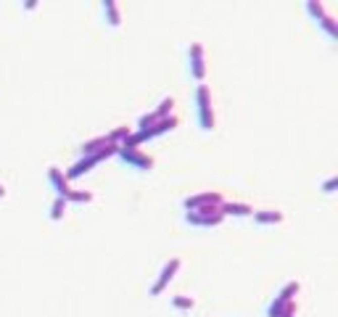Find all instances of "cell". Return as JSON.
Listing matches in <instances>:
<instances>
[{"instance_id":"6da1fadb","label":"cell","mask_w":338,"mask_h":317,"mask_svg":"<svg viewBox=\"0 0 338 317\" xmlns=\"http://www.w3.org/2000/svg\"><path fill=\"white\" fill-rule=\"evenodd\" d=\"M222 204H225V198L219 196V193H212V191H204V193H196V196L182 198V209L185 211H201V214H214V211H222Z\"/></svg>"},{"instance_id":"7a4b0ae2","label":"cell","mask_w":338,"mask_h":317,"mask_svg":"<svg viewBox=\"0 0 338 317\" xmlns=\"http://www.w3.org/2000/svg\"><path fill=\"white\" fill-rule=\"evenodd\" d=\"M109 156H116V146H106L103 151H98V154H90V156H82L77 164H72V167L66 169L64 177L66 180H77V177H82V174H87L95 164H101L103 159H109Z\"/></svg>"},{"instance_id":"3957f363","label":"cell","mask_w":338,"mask_h":317,"mask_svg":"<svg viewBox=\"0 0 338 317\" xmlns=\"http://www.w3.org/2000/svg\"><path fill=\"white\" fill-rule=\"evenodd\" d=\"M196 106H198V124L204 132L214 130V109H212V93L209 85H198L196 87Z\"/></svg>"},{"instance_id":"277c9868","label":"cell","mask_w":338,"mask_h":317,"mask_svg":"<svg viewBox=\"0 0 338 317\" xmlns=\"http://www.w3.org/2000/svg\"><path fill=\"white\" fill-rule=\"evenodd\" d=\"M116 156H119L127 167H132L137 172H151L154 169V159L148 154H143L140 148H132V146H116Z\"/></svg>"},{"instance_id":"5b68a950","label":"cell","mask_w":338,"mask_h":317,"mask_svg":"<svg viewBox=\"0 0 338 317\" xmlns=\"http://www.w3.org/2000/svg\"><path fill=\"white\" fill-rule=\"evenodd\" d=\"M180 267H182V262L177 259V256H172V259H169L164 267H161V273H159V280H156L154 286H151V296H161V293H164V288L169 286V280H172L174 275L180 273Z\"/></svg>"},{"instance_id":"8992f818","label":"cell","mask_w":338,"mask_h":317,"mask_svg":"<svg viewBox=\"0 0 338 317\" xmlns=\"http://www.w3.org/2000/svg\"><path fill=\"white\" fill-rule=\"evenodd\" d=\"M185 222L193 228H217L225 222L222 211H214V214H201V211H185Z\"/></svg>"},{"instance_id":"52a82bcc","label":"cell","mask_w":338,"mask_h":317,"mask_svg":"<svg viewBox=\"0 0 338 317\" xmlns=\"http://www.w3.org/2000/svg\"><path fill=\"white\" fill-rule=\"evenodd\" d=\"M190 77L196 82H204V77H206V58H204V45L201 42L190 45Z\"/></svg>"},{"instance_id":"ba28073f","label":"cell","mask_w":338,"mask_h":317,"mask_svg":"<svg viewBox=\"0 0 338 317\" xmlns=\"http://www.w3.org/2000/svg\"><path fill=\"white\" fill-rule=\"evenodd\" d=\"M48 183L53 185L56 198H66V193L72 191V188H69V180L64 177V169H58V167H51L48 169Z\"/></svg>"},{"instance_id":"9c48e42d","label":"cell","mask_w":338,"mask_h":317,"mask_svg":"<svg viewBox=\"0 0 338 317\" xmlns=\"http://www.w3.org/2000/svg\"><path fill=\"white\" fill-rule=\"evenodd\" d=\"M299 312V304L296 301H280L275 299L270 307H267V317H296Z\"/></svg>"},{"instance_id":"30bf717a","label":"cell","mask_w":338,"mask_h":317,"mask_svg":"<svg viewBox=\"0 0 338 317\" xmlns=\"http://www.w3.org/2000/svg\"><path fill=\"white\" fill-rule=\"evenodd\" d=\"M254 222L256 225H277V222H283V211H277V209H259V211H254Z\"/></svg>"},{"instance_id":"8fae6325","label":"cell","mask_w":338,"mask_h":317,"mask_svg":"<svg viewBox=\"0 0 338 317\" xmlns=\"http://www.w3.org/2000/svg\"><path fill=\"white\" fill-rule=\"evenodd\" d=\"M101 8H103V14H106L109 27L119 29V27H122V14H119V6H116L114 0H103V3H101Z\"/></svg>"},{"instance_id":"7c38bea8","label":"cell","mask_w":338,"mask_h":317,"mask_svg":"<svg viewBox=\"0 0 338 317\" xmlns=\"http://www.w3.org/2000/svg\"><path fill=\"white\" fill-rule=\"evenodd\" d=\"M222 214L227 217V214H232V217H249V214H254V206H249V204H235V201H225L222 204Z\"/></svg>"},{"instance_id":"4fadbf2b","label":"cell","mask_w":338,"mask_h":317,"mask_svg":"<svg viewBox=\"0 0 338 317\" xmlns=\"http://www.w3.org/2000/svg\"><path fill=\"white\" fill-rule=\"evenodd\" d=\"M106 146H111L109 138L101 135V138H92V140H87V143H82V146H79V151H82V156H90V154H98V151H103Z\"/></svg>"},{"instance_id":"5bb4252c","label":"cell","mask_w":338,"mask_h":317,"mask_svg":"<svg viewBox=\"0 0 338 317\" xmlns=\"http://www.w3.org/2000/svg\"><path fill=\"white\" fill-rule=\"evenodd\" d=\"M130 135H132L130 127H116V130L109 132L106 138H109V143H111V146H124L127 140H130Z\"/></svg>"},{"instance_id":"9a60e30c","label":"cell","mask_w":338,"mask_h":317,"mask_svg":"<svg viewBox=\"0 0 338 317\" xmlns=\"http://www.w3.org/2000/svg\"><path fill=\"white\" fill-rule=\"evenodd\" d=\"M299 291H301V283H299V280H291V283H285V286L280 288L277 299H280V301H294V296H296Z\"/></svg>"},{"instance_id":"2e32d148","label":"cell","mask_w":338,"mask_h":317,"mask_svg":"<svg viewBox=\"0 0 338 317\" xmlns=\"http://www.w3.org/2000/svg\"><path fill=\"white\" fill-rule=\"evenodd\" d=\"M317 24L325 29V34H328L330 40H338V24H335V19H333V16H328V14H325V16L317 21Z\"/></svg>"},{"instance_id":"e0dca14e","label":"cell","mask_w":338,"mask_h":317,"mask_svg":"<svg viewBox=\"0 0 338 317\" xmlns=\"http://www.w3.org/2000/svg\"><path fill=\"white\" fill-rule=\"evenodd\" d=\"M64 201H66V204H69V201H72V204H90V201H92V193H87V191H69Z\"/></svg>"},{"instance_id":"ac0fdd59","label":"cell","mask_w":338,"mask_h":317,"mask_svg":"<svg viewBox=\"0 0 338 317\" xmlns=\"http://www.w3.org/2000/svg\"><path fill=\"white\" fill-rule=\"evenodd\" d=\"M172 106H174V98H172V96H169V98H161L159 109H156V116H159V119H167V116H172Z\"/></svg>"},{"instance_id":"d6986e66","label":"cell","mask_w":338,"mask_h":317,"mask_svg":"<svg viewBox=\"0 0 338 317\" xmlns=\"http://www.w3.org/2000/svg\"><path fill=\"white\" fill-rule=\"evenodd\" d=\"M64 211H66V201H64V198H56V201L51 204V219L58 222L64 217Z\"/></svg>"},{"instance_id":"ffe728a7","label":"cell","mask_w":338,"mask_h":317,"mask_svg":"<svg viewBox=\"0 0 338 317\" xmlns=\"http://www.w3.org/2000/svg\"><path fill=\"white\" fill-rule=\"evenodd\" d=\"M307 14L320 21L325 16V8H322V3H317V0H307Z\"/></svg>"},{"instance_id":"44dd1931","label":"cell","mask_w":338,"mask_h":317,"mask_svg":"<svg viewBox=\"0 0 338 317\" xmlns=\"http://www.w3.org/2000/svg\"><path fill=\"white\" fill-rule=\"evenodd\" d=\"M172 307L174 309H193L196 301L190 296H172Z\"/></svg>"},{"instance_id":"7402d4cb","label":"cell","mask_w":338,"mask_h":317,"mask_svg":"<svg viewBox=\"0 0 338 317\" xmlns=\"http://www.w3.org/2000/svg\"><path fill=\"white\" fill-rule=\"evenodd\" d=\"M159 122V116H156V111H151V114H143L140 119H137V130H148L151 124H156Z\"/></svg>"},{"instance_id":"603a6c76","label":"cell","mask_w":338,"mask_h":317,"mask_svg":"<svg viewBox=\"0 0 338 317\" xmlns=\"http://www.w3.org/2000/svg\"><path fill=\"white\" fill-rule=\"evenodd\" d=\"M335 188H338V177H330V180L322 183V193L330 196V193H335Z\"/></svg>"},{"instance_id":"cb8c5ba5","label":"cell","mask_w":338,"mask_h":317,"mask_svg":"<svg viewBox=\"0 0 338 317\" xmlns=\"http://www.w3.org/2000/svg\"><path fill=\"white\" fill-rule=\"evenodd\" d=\"M24 8H27V11H34V8H37V3H34V0H27Z\"/></svg>"},{"instance_id":"d4e9b609","label":"cell","mask_w":338,"mask_h":317,"mask_svg":"<svg viewBox=\"0 0 338 317\" xmlns=\"http://www.w3.org/2000/svg\"><path fill=\"white\" fill-rule=\"evenodd\" d=\"M0 198H6V188H3V183H0Z\"/></svg>"}]
</instances>
